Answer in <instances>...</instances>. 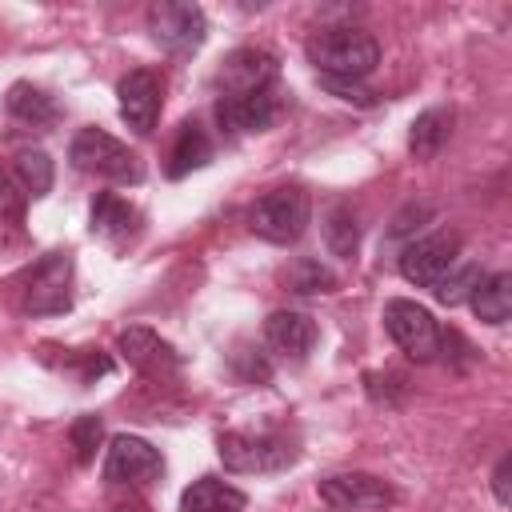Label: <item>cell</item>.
<instances>
[{
  "label": "cell",
  "mask_w": 512,
  "mask_h": 512,
  "mask_svg": "<svg viewBox=\"0 0 512 512\" xmlns=\"http://www.w3.org/2000/svg\"><path fill=\"white\" fill-rule=\"evenodd\" d=\"M304 56L320 72V80H364L380 64V44L364 28L332 24L308 36Z\"/></svg>",
  "instance_id": "6da1fadb"
},
{
  "label": "cell",
  "mask_w": 512,
  "mask_h": 512,
  "mask_svg": "<svg viewBox=\"0 0 512 512\" xmlns=\"http://www.w3.org/2000/svg\"><path fill=\"white\" fill-rule=\"evenodd\" d=\"M68 160H72L76 172L104 176V180H116V184H140L144 180V168H140L136 152L104 128H80L72 136Z\"/></svg>",
  "instance_id": "7a4b0ae2"
},
{
  "label": "cell",
  "mask_w": 512,
  "mask_h": 512,
  "mask_svg": "<svg viewBox=\"0 0 512 512\" xmlns=\"http://www.w3.org/2000/svg\"><path fill=\"white\" fill-rule=\"evenodd\" d=\"M308 220H312V204L308 192L296 184L264 192L248 212V228L268 244H296L308 232Z\"/></svg>",
  "instance_id": "3957f363"
},
{
  "label": "cell",
  "mask_w": 512,
  "mask_h": 512,
  "mask_svg": "<svg viewBox=\"0 0 512 512\" xmlns=\"http://www.w3.org/2000/svg\"><path fill=\"white\" fill-rule=\"evenodd\" d=\"M216 448L228 472H284L296 464L292 440L276 432H220Z\"/></svg>",
  "instance_id": "277c9868"
},
{
  "label": "cell",
  "mask_w": 512,
  "mask_h": 512,
  "mask_svg": "<svg viewBox=\"0 0 512 512\" xmlns=\"http://www.w3.org/2000/svg\"><path fill=\"white\" fill-rule=\"evenodd\" d=\"M20 308L28 316H56L72 308V252H48L24 272Z\"/></svg>",
  "instance_id": "5b68a950"
},
{
  "label": "cell",
  "mask_w": 512,
  "mask_h": 512,
  "mask_svg": "<svg viewBox=\"0 0 512 512\" xmlns=\"http://www.w3.org/2000/svg\"><path fill=\"white\" fill-rule=\"evenodd\" d=\"M384 328H388V336L400 344V352H408L416 364L436 360L440 348H444V344H440L444 332H440L436 316H432L424 304H416V300H404V296L388 300V304H384Z\"/></svg>",
  "instance_id": "8992f818"
},
{
  "label": "cell",
  "mask_w": 512,
  "mask_h": 512,
  "mask_svg": "<svg viewBox=\"0 0 512 512\" xmlns=\"http://www.w3.org/2000/svg\"><path fill=\"white\" fill-rule=\"evenodd\" d=\"M148 32L152 40L172 56H192L208 40V16L200 4L184 0H160L148 8Z\"/></svg>",
  "instance_id": "52a82bcc"
},
{
  "label": "cell",
  "mask_w": 512,
  "mask_h": 512,
  "mask_svg": "<svg viewBox=\"0 0 512 512\" xmlns=\"http://www.w3.org/2000/svg\"><path fill=\"white\" fill-rule=\"evenodd\" d=\"M456 256H460V236L452 228H436L400 252V276L416 288H436L456 268Z\"/></svg>",
  "instance_id": "ba28073f"
},
{
  "label": "cell",
  "mask_w": 512,
  "mask_h": 512,
  "mask_svg": "<svg viewBox=\"0 0 512 512\" xmlns=\"http://www.w3.org/2000/svg\"><path fill=\"white\" fill-rule=\"evenodd\" d=\"M320 500L340 508V512H384L396 504V492L388 480L372 472H332L316 484Z\"/></svg>",
  "instance_id": "9c48e42d"
},
{
  "label": "cell",
  "mask_w": 512,
  "mask_h": 512,
  "mask_svg": "<svg viewBox=\"0 0 512 512\" xmlns=\"http://www.w3.org/2000/svg\"><path fill=\"white\" fill-rule=\"evenodd\" d=\"M280 76V60L268 48H236L220 60L216 68V88L220 96H252V92H268L276 88Z\"/></svg>",
  "instance_id": "30bf717a"
},
{
  "label": "cell",
  "mask_w": 512,
  "mask_h": 512,
  "mask_svg": "<svg viewBox=\"0 0 512 512\" xmlns=\"http://www.w3.org/2000/svg\"><path fill=\"white\" fill-rule=\"evenodd\" d=\"M164 472V456L160 448H152L144 436H116L108 444V456H104V480L108 484H128V488H144L152 480H160Z\"/></svg>",
  "instance_id": "8fae6325"
},
{
  "label": "cell",
  "mask_w": 512,
  "mask_h": 512,
  "mask_svg": "<svg viewBox=\"0 0 512 512\" xmlns=\"http://www.w3.org/2000/svg\"><path fill=\"white\" fill-rule=\"evenodd\" d=\"M116 348H120V356H124L140 376H148V380H168V376L180 372V352H176L164 336H156L152 328H144V324L124 328L120 340H116Z\"/></svg>",
  "instance_id": "7c38bea8"
},
{
  "label": "cell",
  "mask_w": 512,
  "mask_h": 512,
  "mask_svg": "<svg viewBox=\"0 0 512 512\" xmlns=\"http://www.w3.org/2000/svg\"><path fill=\"white\" fill-rule=\"evenodd\" d=\"M116 96H120V120L148 136L156 128V116H160V104H164V84L156 72L148 68H132L120 84H116Z\"/></svg>",
  "instance_id": "4fadbf2b"
},
{
  "label": "cell",
  "mask_w": 512,
  "mask_h": 512,
  "mask_svg": "<svg viewBox=\"0 0 512 512\" xmlns=\"http://www.w3.org/2000/svg\"><path fill=\"white\" fill-rule=\"evenodd\" d=\"M212 112H216V124H220L228 136L264 132V128H272L276 116H280V96H276V88L252 92V96H220Z\"/></svg>",
  "instance_id": "5bb4252c"
},
{
  "label": "cell",
  "mask_w": 512,
  "mask_h": 512,
  "mask_svg": "<svg viewBox=\"0 0 512 512\" xmlns=\"http://www.w3.org/2000/svg\"><path fill=\"white\" fill-rule=\"evenodd\" d=\"M316 336H320L316 320L304 312H292V308H276L264 320V340L284 360H308V352L316 348Z\"/></svg>",
  "instance_id": "9a60e30c"
},
{
  "label": "cell",
  "mask_w": 512,
  "mask_h": 512,
  "mask_svg": "<svg viewBox=\"0 0 512 512\" xmlns=\"http://www.w3.org/2000/svg\"><path fill=\"white\" fill-rule=\"evenodd\" d=\"M136 232H140V212L128 200H120L116 192H100L92 200V236H100L112 248H124Z\"/></svg>",
  "instance_id": "2e32d148"
},
{
  "label": "cell",
  "mask_w": 512,
  "mask_h": 512,
  "mask_svg": "<svg viewBox=\"0 0 512 512\" xmlns=\"http://www.w3.org/2000/svg\"><path fill=\"white\" fill-rule=\"evenodd\" d=\"M244 508H248V496L220 476H200L180 496V512H244Z\"/></svg>",
  "instance_id": "e0dca14e"
},
{
  "label": "cell",
  "mask_w": 512,
  "mask_h": 512,
  "mask_svg": "<svg viewBox=\"0 0 512 512\" xmlns=\"http://www.w3.org/2000/svg\"><path fill=\"white\" fill-rule=\"evenodd\" d=\"M4 108H8L12 120H20V124H28V128H52V124L60 120V104H56L44 88H36V84H28V80H16V84L8 88Z\"/></svg>",
  "instance_id": "ac0fdd59"
},
{
  "label": "cell",
  "mask_w": 512,
  "mask_h": 512,
  "mask_svg": "<svg viewBox=\"0 0 512 512\" xmlns=\"http://www.w3.org/2000/svg\"><path fill=\"white\" fill-rule=\"evenodd\" d=\"M452 108H444V104H436V108H424L416 120H412V128H408V152L416 156V160H436L440 156V148L448 144V136H452Z\"/></svg>",
  "instance_id": "d6986e66"
},
{
  "label": "cell",
  "mask_w": 512,
  "mask_h": 512,
  "mask_svg": "<svg viewBox=\"0 0 512 512\" xmlns=\"http://www.w3.org/2000/svg\"><path fill=\"white\" fill-rule=\"evenodd\" d=\"M212 160V140H208V132L196 124V120H184L180 124V132H176V144H172V152H168V176L172 180H184L188 172H196V168H204Z\"/></svg>",
  "instance_id": "ffe728a7"
},
{
  "label": "cell",
  "mask_w": 512,
  "mask_h": 512,
  "mask_svg": "<svg viewBox=\"0 0 512 512\" xmlns=\"http://www.w3.org/2000/svg\"><path fill=\"white\" fill-rule=\"evenodd\" d=\"M468 304H472V312H476L484 324H504V320L512 316V276H508V272L484 276V280L472 288Z\"/></svg>",
  "instance_id": "44dd1931"
},
{
  "label": "cell",
  "mask_w": 512,
  "mask_h": 512,
  "mask_svg": "<svg viewBox=\"0 0 512 512\" xmlns=\"http://www.w3.org/2000/svg\"><path fill=\"white\" fill-rule=\"evenodd\" d=\"M324 244L340 260H352L356 256V248H360V220H356V208L352 204L340 200V204H332L324 212Z\"/></svg>",
  "instance_id": "7402d4cb"
},
{
  "label": "cell",
  "mask_w": 512,
  "mask_h": 512,
  "mask_svg": "<svg viewBox=\"0 0 512 512\" xmlns=\"http://www.w3.org/2000/svg\"><path fill=\"white\" fill-rule=\"evenodd\" d=\"M284 284H288L296 296H320V292H332V288H336V272L324 268L320 260L304 256V260H296V264L284 268Z\"/></svg>",
  "instance_id": "603a6c76"
},
{
  "label": "cell",
  "mask_w": 512,
  "mask_h": 512,
  "mask_svg": "<svg viewBox=\"0 0 512 512\" xmlns=\"http://www.w3.org/2000/svg\"><path fill=\"white\" fill-rule=\"evenodd\" d=\"M12 176L20 180V188H24V196H44L48 188H52V160H48V152H40V148H24L20 156H16V164H12Z\"/></svg>",
  "instance_id": "cb8c5ba5"
},
{
  "label": "cell",
  "mask_w": 512,
  "mask_h": 512,
  "mask_svg": "<svg viewBox=\"0 0 512 512\" xmlns=\"http://www.w3.org/2000/svg\"><path fill=\"white\" fill-rule=\"evenodd\" d=\"M480 280H484L480 264H460V268H452V272H448L432 292H436V300H440V304H448V308H452V304H464Z\"/></svg>",
  "instance_id": "d4e9b609"
},
{
  "label": "cell",
  "mask_w": 512,
  "mask_h": 512,
  "mask_svg": "<svg viewBox=\"0 0 512 512\" xmlns=\"http://www.w3.org/2000/svg\"><path fill=\"white\" fill-rule=\"evenodd\" d=\"M100 416L84 412L76 424H72V448H76V464H88L96 456V444H100Z\"/></svg>",
  "instance_id": "484cf974"
},
{
  "label": "cell",
  "mask_w": 512,
  "mask_h": 512,
  "mask_svg": "<svg viewBox=\"0 0 512 512\" xmlns=\"http://www.w3.org/2000/svg\"><path fill=\"white\" fill-rule=\"evenodd\" d=\"M24 188H20V180L0 164V220H16L20 212H24Z\"/></svg>",
  "instance_id": "4316f807"
},
{
  "label": "cell",
  "mask_w": 512,
  "mask_h": 512,
  "mask_svg": "<svg viewBox=\"0 0 512 512\" xmlns=\"http://www.w3.org/2000/svg\"><path fill=\"white\" fill-rule=\"evenodd\" d=\"M324 88H328V92H336V96H340V100H348V104H364V108L372 104V92H368L360 80H324Z\"/></svg>",
  "instance_id": "83f0119b"
},
{
  "label": "cell",
  "mask_w": 512,
  "mask_h": 512,
  "mask_svg": "<svg viewBox=\"0 0 512 512\" xmlns=\"http://www.w3.org/2000/svg\"><path fill=\"white\" fill-rule=\"evenodd\" d=\"M492 492H496L500 504L512 500V496H508V456H500V464H496V472H492Z\"/></svg>",
  "instance_id": "f1b7e54d"
},
{
  "label": "cell",
  "mask_w": 512,
  "mask_h": 512,
  "mask_svg": "<svg viewBox=\"0 0 512 512\" xmlns=\"http://www.w3.org/2000/svg\"><path fill=\"white\" fill-rule=\"evenodd\" d=\"M112 512H148V508H144L140 500H124V504H116Z\"/></svg>",
  "instance_id": "f546056e"
}]
</instances>
